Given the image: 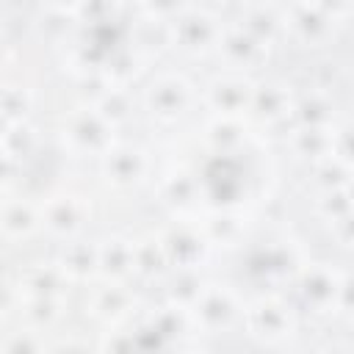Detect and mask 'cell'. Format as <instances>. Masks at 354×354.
I'll list each match as a JSON object with an SVG mask.
<instances>
[{"instance_id": "7a4b0ae2", "label": "cell", "mask_w": 354, "mask_h": 354, "mask_svg": "<svg viewBox=\"0 0 354 354\" xmlns=\"http://www.w3.org/2000/svg\"><path fill=\"white\" fill-rule=\"evenodd\" d=\"M171 33L183 50L199 53L210 44L218 47L221 28L216 25V17H210L205 8H177V14L171 19Z\"/></svg>"}, {"instance_id": "8992f818", "label": "cell", "mask_w": 354, "mask_h": 354, "mask_svg": "<svg viewBox=\"0 0 354 354\" xmlns=\"http://www.w3.org/2000/svg\"><path fill=\"white\" fill-rule=\"evenodd\" d=\"M246 326L260 340H282L290 329V307L277 299H260L246 310Z\"/></svg>"}, {"instance_id": "8fae6325", "label": "cell", "mask_w": 354, "mask_h": 354, "mask_svg": "<svg viewBox=\"0 0 354 354\" xmlns=\"http://www.w3.org/2000/svg\"><path fill=\"white\" fill-rule=\"evenodd\" d=\"M340 290H343V285L326 268H310V271H304V277L299 282V293L313 310H324V307L335 304Z\"/></svg>"}, {"instance_id": "2e32d148", "label": "cell", "mask_w": 354, "mask_h": 354, "mask_svg": "<svg viewBox=\"0 0 354 354\" xmlns=\"http://www.w3.org/2000/svg\"><path fill=\"white\" fill-rule=\"evenodd\" d=\"M94 313L97 315H119V313H127V293L122 285H105L100 288L97 299H94Z\"/></svg>"}, {"instance_id": "277c9868", "label": "cell", "mask_w": 354, "mask_h": 354, "mask_svg": "<svg viewBox=\"0 0 354 354\" xmlns=\"http://www.w3.org/2000/svg\"><path fill=\"white\" fill-rule=\"evenodd\" d=\"M39 207H41V230L47 227L58 238L72 241V235L83 224L80 196H75V194H53Z\"/></svg>"}, {"instance_id": "30bf717a", "label": "cell", "mask_w": 354, "mask_h": 354, "mask_svg": "<svg viewBox=\"0 0 354 354\" xmlns=\"http://www.w3.org/2000/svg\"><path fill=\"white\" fill-rule=\"evenodd\" d=\"M194 315L202 326L207 329H218V326H227L235 315H238V304H235V296L230 290H221V288H202L199 299L194 301Z\"/></svg>"}, {"instance_id": "4fadbf2b", "label": "cell", "mask_w": 354, "mask_h": 354, "mask_svg": "<svg viewBox=\"0 0 354 354\" xmlns=\"http://www.w3.org/2000/svg\"><path fill=\"white\" fill-rule=\"evenodd\" d=\"M55 266L61 268V274H72V277H86L94 268H100V249L83 243V241H64Z\"/></svg>"}, {"instance_id": "52a82bcc", "label": "cell", "mask_w": 354, "mask_h": 354, "mask_svg": "<svg viewBox=\"0 0 354 354\" xmlns=\"http://www.w3.org/2000/svg\"><path fill=\"white\" fill-rule=\"evenodd\" d=\"M252 97H254V88L241 75L218 77L207 88V102L213 105L216 116H224V119H235L241 111H246L252 105Z\"/></svg>"}, {"instance_id": "5b68a950", "label": "cell", "mask_w": 354, "mask_h": 354, "mask_svg": "<svg viewBox=\"0 0 354 354\" xmlns=\"http://www.w3.org/2000/svg\"><path fill=\"white\" fill-rule=\"evenodd\" d=\"M335 11L329 6H290L285 8V28L301 41H324L332 33Z\"/></svg>"}, {"instance_id": "7c38bea8", "label": "cell", "mask_w": 354, "mask_h": 354, "mask_svg": "<svg viewBox=\"0 0 354 354\" xmlns=\"http://www.w3.org/2000/svg\"><path fill=\"white\" fill-rule=\"evenodd\" d=\"M102 163H105V174L108 180H113L116 185H130L141 177L144 171V155L133 147H111L108 152H102Z\"/></svg>"}, {"instance_id": "9c48e42d", "label": "cell", "mask_w": 354, "mask_h": 354, "mask_svg": "<svg viewBox=\"0 0 354 354\" xmlns=\"http://www.w3.org/2000/svg\"><path fill=\"white\" fill-rule=\"evenodd\" d=\"M41 227V207L28 196H6L3 202V235L6 241H28Z\"/></svg>"}, {"instance_id": "d6986e66", "label": "cell", "mask_w": 354, "mask_h": 354, "mask_svg": "<svg viewBox=\"0 0 354 354\" xmlns=\"http://www.w3.org/2000/svg\"><path fill=\"white\" fill-rule=\"evenodd\" d=\"M321 354H354V348H351V346H340V343H335V346H326Z\"/></svg>"}, {"instance_id": "ffe728a7", "label": "cell", "mask_w": 354, "mask_h": 354, "mask_svg": "<svg viewBox=\"0 0 354 354\" xmlns=\"http://www.w3.org/2000/svg\"><path fill=\"white\" fill-rule=\"evenodd\" d=\"M191 354H196V351H191Z\"/></svg>"}, {"instance_id": "6da1fadb", "label": "cell", "mask_w": 354, "mask_h": 354, "mask_svg": "<svg viewBox=\"0 0 354 354\" xmlns=\"http://www.w3.org/2000/svg\"><path fill=\"white\" fill-rule=\"evenodd\" d=\"M111 122L97 108H77L69 113L64 122V141L80 152H97V149H111Z\"/></svg>"}, {"instance_id": "ac0fdd59", "label": "cell", "mask_w": 354, "mask_h": 354, "mask_svg": "<svg viewBox=\"0 0 354 354\" xmlns=\"http://www.w3.org/2000/svg\"><path fill=\"white\" fill-rule=\"evenodd\" d=\"M47 354H91L86 346H80V343H75V340H61V343H55L53 348H47Z\"/></svg>"}, {"instance_id": "ba28073f", "label": "cell", "mask_w": 354, "mask_h": 354, "mask_svg": "<svg viewBox=\"0 0 354 354\" xmlns=\"http://www.w3.org/2000/svg\"><path fill=\"white\" fill-rule=\"evenodd\" d=\"M188 105V86L177 75H163L147 88V108L160 119H174Z\"/></svg>"}, {"instance_id": "5bb4252c", "label": "cell", "mask_w": 354, "mask_h": 354, "mask_svg": "<svg viewBox=\"0 0 354 354\" xmlns=\"http://www.w3.org/2000/svg\"><path fill=\"white\" fill-rule=\"evenodd\" d=\"M30 105V94L22 83H3V127L11 124H22L25 122V111Z\"/></svg>"}, {"instance_id": "9a60e30c", "label": "cell", "mask_w": 354, "mask_h": 354, "mask_svg": "<svg viewBox=\"0 0 354 354\" xmlns=\"http://www.w3.org/2000/svg\"><path fill=\"white\" fill-rule=\"evenodd\" d=\"M3 354H47V348L41 346V337L36 329L30 326H17L8 329L3 337Z\"/></svg>"}, {"instance_id": "e0dca14e", "label": "cell", "mask_w": 354, "mask_h": 354, "mask_svg": "<svg viewBox=\"0 0 354 354\" xmlns=\"http://www.w3.org/2000/svg\"><path fill=\"white\" fill-rule=\"evenodd\" d=\"M335 147H337V155H335V158H337L340 163H354V124L337 130Z\"/></svg>"}, {"instance_id": "3957f363", "label": "cell", "mask_w": 354, "mask_h": 354, "mask_svg": "<svg viewBox=\"0 0 354 354\" xmlns=\"http://www.w3.org/2000/svg\"><path fill=\"white\" fill-rule=\"evenodd\" d=\"M266 47L268 44L260 41L257 36H252L241 22L221 28L218 53H224V58H227V64H232V69H254L263 61Z\"/></svg>"}]
</instances>
